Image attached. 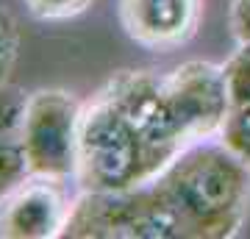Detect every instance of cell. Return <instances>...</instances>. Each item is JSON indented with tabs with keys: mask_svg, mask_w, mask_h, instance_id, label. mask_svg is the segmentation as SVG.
Here are the masks:
<instances>
[{
	"mask_svg": "<svg viewBox=\"0 0 250 239\" xmlns=\"http://www.w3.org/2000/svg\"><path fill=\"white\" fill-rule=\"evenodd\" d=\"M250 206V170L220 139L181 153L150 184L75 195L72 239H231Z\"/></svg>",
	"mask_w": 250,
	"mask_h": 239,
	"instance_id": "obj_1",
	"label": "cell"
},
{
	"mask_svg": "<svg viewBox=\"0 0 250 239\" xmlns=\"http://www.w3.org/2000/svg\"><path fill=\"white\" fill-rule=\"evenodd\" d=\"M159 173H164V167L153 156L142 133L98 89L89 103H83L78 173H75L78 189L123 192L150 184Z\"/></svg>",
	"mask_w": 250,
	"mask_h": 239,
	"instance_id": "obj_2",
	"label": "cell"
},
{
	"mask_svg": "<svg viewBox=\"0 0 250 239\" xmlns=\"http://www.w3.org/2000/svg\"><path fill=\"white\" fill-rule=\"evenodd\" d=\"M83 103L64 89H36L22 106V151L28 173L75 181Z\"/></svg>",
	"mask_w": 250,
	"mask_h": 239,
	"instance_id": "obj_3",
	"label": "cell"
},
{
	"mask_svg": "<svg viewBox=\"0 0 250 239\" xmlns=\"http://www.w3.org/2000/svg\"><path fill=\"white\" fill-rule=\"evenodd\" d=\"M100 92L131 120V125L142 133V139L147 142V148L164 170L181 153L195 148L175 114L167 89V75L153 70H125L108 78Z\"/></svg>",
	"mask_w": 250,
	"mask_h": 239,
	"instance_id": "obj_4",
	"label": "cell"
},
{
	"mask_svg": "<svg viewBox=\"0 0 250 239\" xmlns=\"http://www.w3.org/2000/svg\"><path fill=\"white\" fill-rule=\"evenodd\" d=\"M75 197L67 181L28 173L0 195V237L3 239H56L64 237Z\"/></svg>",
	"mask_w": 250,
	"mask_h": 239,
	"instance_id": "obj_5",
	"label": "cell"
},
{
	"mask_svg": "<svg viewBox=\"0 0 250 239\" xmlns=\"http://www.w3.org/2000/svg\"><path fill=\"white\" fill-rule=\"evenodd\" d=\"M203 0H120V22L128 39L147 50L170 53L200 28Z\"/></svg>",
	"mask_w": 250,
	"mask_h": 239,
	"instance_id": "obj_6",
	"label": "cell"
},
{
	"mask_svg": "<svg viewBox=\"0 0 250 239\" xmlns=\"http://www.w3.org/2000/svg\"><path fill=\"white\" fill-rule=\"evenodd\" d=\"M22 106L25 95L17 87H0V195L28 175L22 151Z\"/></svg>",
	"mask_w": 250,
	"mask_h": 239,
	"instance_id": "obj_7",
	"label": "cell"
},
{
	"mask_svg": "<svg viewBox=\"0 0 250 239\" xmlns=\"http://www.w3.org/2000/svg\"><path fill=\"white\" fill-rule=\"evenodd\" d=\"M220 142L250 170V100L248 103H233L228 111Z\"/></svg>",
	"mask_w": 250,
	"mask_h": 239,
	"instance_id": "obj_8",
	"label": "cell"
},
{
	"mask_svg": "<svg viewBox=\"0 0 250 239\" xmlns=\"http://www.w3.org/2000/svg\"><path fill=\"white\" fill-rule=\"evenodd\" d=\"M20 56V28L9 9L0 6V87L9 84V75Z\"/></svg>",
	"mask_w": 250,
	"mask_h": 239,
	"instance_id": "obj_9",
	"label": "cell"
},
{
	"mask_svg": "<svg viewBox=\"0 0 250 239\" xmlns=\"http://www.w3.org/2000/svg\"><path fill=\"white\" fill-rule=\"evenodd\" d=\"M92 6V0H25V9L31 17L42 22H62L83 14Z\"/></svg>",
	"mask_w": 250,
	"mask_h": 239,
	"instance_id": "obj_10",
	"label": "cell"
},
{
	"mask_svg": "<svg viewBox=\"0 0 250 239\" xmlns=\"http://www.w3.org/2000/svg\"><path fill=\"white\" fill-rule=\"evenodd\" d=\"M231 34L236 39V44L250 47V0H231Z\"/></svg>",
	"mask_w": 250,
	"mask_h": 239,
	"instance_id": "obj_11",
	"label": "cell"
},
{
	"mask_svg": "<svg viewBox=\"0 0 250 239\" xmlns=\"http://www.w3.org/2000/svg\"><path fill=\"white\" fill-rule=\"evenodd\" d=\"M242 47H245V44H242Z\"/></svg>",
	"mask_w": 250,
	"mask_h": 239,
	"instance_id": "obj_12",
	"label": "cell"
}]
</instances>
